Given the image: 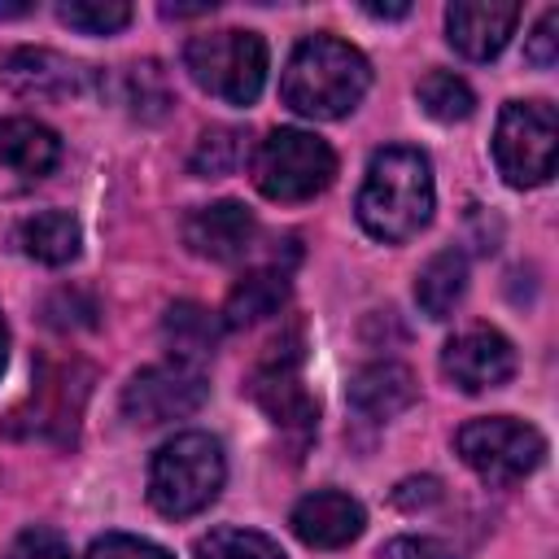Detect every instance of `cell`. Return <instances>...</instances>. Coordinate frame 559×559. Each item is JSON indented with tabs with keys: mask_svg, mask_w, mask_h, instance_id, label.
Masks as SVG:
<instances>
[{
	"mask_svg": "<svg viewBox=\"0 0 559 559\" xmlns=\"http://www.w3.org/2000/svg\"><path fill=\"white\" fill-rule=\"evenodd\" d=\"M61 162V140L52 127L35 118H4L0 122V170L17 175L22 183H35L52 175Z\"/></svg>",
	"mask_w": 559,
	"mask_h": 559,
	"instance_id": "obj_15",
	"label": "cell"
},
{
	"mask_svg": "<svg viewBox=\"0 0 559 559\" xmlns=\"http://www.w3.org/2000/svg\"><path fill=\"white\" fill-rule=\"evenodd\" d=\"M441 371L454 389L463 393H485V389H498L515 376V349L511 341L498 332V328H463L459 336L445 341L441 349Z\"/></svg>",
	"mask_w": 559,
	"mask_h": 559,
	"instance_id": "obj_10",
	"label": "cell"
},
{
	"mask_svg": "<svg viewBox=\"0 0 559 559\" xmlns=\"http://www.w3.org/2000/svg\"><path fill=\"white\" fill-rule=\"evenodd\" d=\"M4 358H9V328H4V319H0V371H4Z\"/></svg>",
	"mask_w": 559,
	"mask_h": 559,
	"instance_id": "obj_34",
	"label": "cell"
},
{
	"mask_svg": "<svg viewBox=\"0 0 559 559\" xmlns=\"http://www.w3.org/2000/svg\"><path fill=\"white\" fill-rule=\"evenodd\" d=\"M463 288H467V258L463 249H441L424 262V271L415 275V301L428 319H450L454 306L463 301Z\"/></svg>",
	"mask_w": 559,
	"mask_h": 559,
	"instance_id": "obj_19",
	"label": "cell"
},
{
	"mask_svg": "<svg viewBox=\"0 0 559 559\" xmlns=\"http://www.w3.org/2000/svg\"><path fill=\"white\" fill-rule=\"evenodd\" d=\"M358 223L367 236L384 245H402L419 236L437 210V183L432 162L419 148L389 144L367 162L362 188H358Z\"/></svg>",
	"mask_w": 559,
	"mask_h": 559,
	"instance_id": "obj_1",
	"label": "cell"
},
{
	"mask_svg": "<svg viewBox=\"0 0 559 559\" xmlns=\"http://www.w3.org/2000/svg\"><path fill=\"white\" fill-rule=\"evenodd\" d=\"M114 92H118V105H127V114L140 118V122H157L175 105L170 79H166V70L157 61H131V66H122L118 79H114Z\"/></svg>",
	"mask_w": 559,
	"mask_h": 559,
	"instance_id": "obj_20",
	"label": "cell"
},
{
	"mask_svg": "<svg viewBox=\"0 0 559 559\" xmlns=\"http://www.w3.org/2000/svg\"><path fill=\"white\" fill-rule=\"evenodd\" d=\"M162 332H166V345H170V354H175L179 362H197V367H201V358L214 354V345H218L223 319H214V314H210L205 306H197V301H179V306L166 310Z\"/></svg>",
	"mask_w": 559,
	"mask_h": 559,
	"instance_id": "obj_21",
	"label": "cell"
},
{
	"mask_svg": "<svg viewBox=\"0 0 559 559\" xmlns=\"http://www.w3.org/2000/svg\"><path fill=\"white\" fill-rule=\"evenodd\" d=\"M437 498H441V485H437L432 476H411V480H402V485L393 489V502H397L402 511L428 507V502H437Z\"/></svg>",
	"mask_w": 559,
	"mask_h": 559,
	"instance_id": "obj_30",
	"label": "cell"
},
{
	"mask_svg": "<svg viewBox=\"0 0 559 559\" xmlns=\"http://www.w3.org/2000/svg\"><path fill=\"white\" fill-rule=\"evenodd\" d=\"M17 245L39 266H66V262L79 258L83 231H79V218L74 214H66V210H39V214H31L17 227Z\"/></svg>",
	"mask_w": 559,
	"mask_h": 559,
	"instance_id": "obj_18",
	"label": "cell"
},
{
	"mask_svg": "<svg viewBox=\"0 0 559 559\" xmlns=\"http://www.w3.org/2000/svg\"><path fill=\"white\" fill-rule=\"evenodd\" d=\"M415 402V376L402 362H367L349 376V406L362 419H393Z\"/></svg>",
	"mask_w": 559,
	"mask_h": 559,
	"instance_id": "obj_16",
	"label": "cell"
},
{
	"mask_svg": "<svg viewBox=\"0 0 559 559\" xmlns=\"http://www.w3.org/2000/svg\"><path fill=\"white\" fill-rule=\"evenodd\" d=\"M183 66L192 83L227 105H253L266 83V44L253 31H210L192 35L183 48Z\"/></svg>",
	"mask_w": 559,
	"mask_h": 559,
	"instance_id": "obj_5",
	"label": "cell"
},
{
	"mask_svg": "<svg viewBox=\"0 0 559 559\" xmlns=\"http://www.w3.org/2000/svg\"><path fill=\"white\" fill-rule=\"evenodd\" d=\"M31 4H0V17H26Z\"/></svg>",
	"mask_w": 559,
	"mask_h": 559,
	"instance_id": "obj_33",
	"label": "cell"
},
{
	"mask_svg": "<svg viewBox=\"0 0 559 559\" xmlns=\"http://www.w3.org/2000/svg\"><path fill=\"white\" fill-rule=\"evenodd\" d=\"M415 96H419V109H424L432 122H463V118H472V109H476L472 87H467L459 74H450V70H428V74L419 79Z\"/></svg>",
	"mask_w": 559,
	"mask_h": 559,
	"instance_id": "obj_22",
	"label": "cell"
},
{
	"mask_svg": "<svg viewBox=\"0 0 559 559\" xmlns=\"http://www.w3.org/2000/svg\"><path fill=\"white\" fill-rule=\"evenodd\" d=\"M0 79L22 100H66L83 92L87 70L52 48H9L0 57Z\"/></svg>",
	"mask_w": 559,
	"mask_h": 559,
	"instance_id": "obj_11",
	"label": "cell"
},
{
	"mask_svg": "<svg viewBox=\"0 0 559 559\" xmlns=\"http://www.w3.org/2000/svg\"><path fill=\"white\" fill-rule=\"evenodd\" d=\"M210 397V384H205V371L197 362H157V367H144L131 376V384L122 389V415L131 424H170V419H183L192 415L201 402Z\"/></svg>",
	"mask_w": 559,
	"mask_h": 559,
	"instance_id": "obj_8",
	"label": "cell"
},
{
	"mask_svg": "<svg viewBox=\"0 0 559 559\" xmlns=\"http://www.w3.org/2000/svg\"><path fill=\"white\" fill-rule=\"evenodd\" d=\"M362 13H367V17L389 22V17H406V13H411V4H362Z\"/></svg>",
	"mask_w": 559,
	"mask_h": 559,
	"instance_id": "obj_32",
	"label": "cell"
},
{
	"mask_svg": "<svg viewBox=\"0 0 559 559\" xmlns=\"http://www.w3.org/2000/svg\"><path fill=\"white\" fill-rule=\"evenodd\" d=\"M249 170H253V188L266 197V201H310L319 197L332 175H336V153L328 148V140H319L314 131H301V127H275L266 140H258L253 157H249Z\"/></svg>",
	"mask_w": 559,
	"mask_h": 559,
	"instance_id": "obj_4",
	"label": "cell"
},
{
	"mask_svg": "<svg viewBox=\"0 0 559 559\" xmlns=\"http://www.w3.org/2000/svg\"><path fill=\"white\" fill-rule=\"evenodd\" d=\"M245 131L240 127H210L201 140H197V148H192V157H188V170L192 175H201V179H218V175H231L240 162H245Z\"/></svg>",
	"mask_w": 559,
	"mask_h": 559,
	"instance_id": "obj_23",
	"label": "cell"
},
{
	"mask_svg": "<svg viewBox=\"0 0 559 559\" xmlns=\"http://www.w3.org/2000/svg\"><path fill=\"white\" fill-rule=\"evenodd\" d=\"M301 367V328H293L288 336H280L266 358L253 367L249 376V393L253 402L271 415V424L280 428H310L319 419V402L310 397V389L297 376Z\"/></svg>",
	"mask_w": 559,
	"mask_h": 559,
	"instance_id": "obj_9",
	"label": "cell"
},
{
	"mask_svg": "<svg viewBox=\"0 0 559 559\" xmlns=\"http://www.w3.org/2000/svg\"><path fill=\"white\" fill-rule=\"evenodd\" d=\"M227 480L223 445L210 432H175L157 445L148 463V502L166 520H188L205 511Z\"/></svg>",
	"mask_w": 559,
	"mask_h": 559,
	"instance_id": "obj_3",
	"label": "cell"
},
{
	"mask_svg": "<svg viewBox=\"0 0 559 559\" xmlns=\"http://www.w3.org/2000/svg\"><path fill=\"white\" fill-rule=\"evenodd\" d=\"M57 17L79 35H114L131 22L127 0H66L57 4Z\"/></svg>",
	"mask_w": 559,
	"mask_h": 559,
	"instance_id": "obj_25",
	"label": "cell"
},
{
	"mask_svg": "<svg viewBox=\"0 0 559 559\" xmlns=\"http://www.w3.org/2000/svg\"><path fill=\"white\" fill-rule=\"evenodd\" d=\"M288 524H293V533L306 546H314V550H341V546H349L362 533L367 515H362V507L349 493H341V489H314V493H306L293 507Z\"/></svg>",
	"mask_w": 559,
	"mask_h": 559,
	"instance_id": "obj_14",
	"label": "cell"
},
{
	"mask_svg": "<svg viewBox=\"0 0 559 559\" xmlns=\"http://www.w3.org/2000/svg\"><path fill=\"white\" fill-rule=\"evenodd\" d=\"M520 22V4L511 0H454L445 9V39L467 61H493Z\"/></svg>",
	"mask_w": 559,
	"mask_h": 559,
	"instance_id": "obj_12",
	"label": "cell"
},
{
	"mask_svg": "<svg viewBox=\"0 0 559 559\" xmlns=\"http://www.w3.org/2000/svg\"><path fill=\"white\" fill-rule=\"evenodd\" d=\"M197 559H284L280 542L253 528H210L192 546Z\"/></svg>",
	"mask_w": 559,
	"mask_h": 559,
	"instance_id": "obj_24",
	"label": "cell"
},
{
	"mask_svg": "<svg viewBox=\"0 0 559 559\" xmlns=\"http://www.w3.org/2000/svg\"><path fill=\"white\" fill-rule=\"evenodd\" d=\"M284 297H288V271L253 266L231 284L227 306H223V328H249L258 319H271V314H280Z\"/></svg>",
	"mask_w": 559,
	"mask_h": 559,
	"instance_id": "obj_17",
	"label": "cell"
},
{
	"mask_svg": "<svg viewBox=\"0 0 559 559\" xmlns=\"http://www.w3.org/2000/svg\"><path fill=\"white\" fill-rule=\"evenodd\" d=\"M253 236H258V223H253V214L240 201L201 205L183 223L188 249L197 258H210V262H236V258H245L253 249Z\"/></svg>",
	"mask_w": 559,
	"mask_h": 559,
	"instance_id": "obj_13",
	"label": "cell"
},
{
	"mask_svg": "<svg viewBox=\"0 0 559 559\" xmlns=\"http://www.w3.org/2000/svg\"><path fill=\"white\" fill-rule=\"evenodd\" d=\"M367 87H371L367 57L336 35H306L280 74L284 105L314 122L345 118L367 96Z\"/></svg>",
	"mask_w": 559,
	"mask_h": 559,
	"instance_id": "obj_2",
	"label": "cell"
},
{
	"mask_svg": "<svg viewBox=\"0 0 559 559\" xmlns=\"http://www.w3.org/2000/svg\"><path fill=\"white\" fill-rule=\"evenodd\" d=\"M162 13L166 17H201V13H214V0H205V4H162Z\"/></svg>",
	"mask_w": 559,
	"mask_h": 559,
	"instance_id": "obj_31",
	"label": "cell"
},
{
	"mask_svg": "<svg viewBox=\"0 0 559 559\" xmlns=\"http://www.w3.org/2000/svg\"><path fill=\"white\" fill-rule=\"evenodd\" d=\"M459 459L485 480V485H515L546 459V437L511 415H480L467 419L454 437Z\"/></svg>",
	"mask_w": 559,
	"mask_h": 559,
	"instance_id": "obj_7",
	"label": "cell"
},
{
	"mask_svg": "<svg viewBox=\"0 0 559 559\" xmlns=\"http://www.w3.org/2000/svg\"><path fill=\"white\" fill-rule=\"evenodd\" d=\"M4 559H70V542H66L57 528L31 524V528H22V533L9 542V555H4Z\"/></svg>",
	"mask_w": 559,
	"mask_h": 559,
	"instance_id": "obj_26",
	"label": "cell"
},
{
	"mask_svg": "<svg viewBox=\"0 0 559 559\" xmlns=\"http://www.w3.org/2000/svg\"><path fill=\"white\" fill-rule=\"evenodd\" d=\"M83 559H175L170 550H162L157 542H144V537H131V533H105L87 546Z\"/></svg>",
	"mask_w": 559,
	"mask_h": 559,
	"instance_id": "obj_27",
	"label": "cell"
},
{
	"mask_svg": "<svg viewBox=\"0 0 559 559\" xmlns=\"http://www.w3.org/2000/svg\"><path fill=\"white\" fill-rule=\"evenodd\" d=\"M380 559H459V555L437 537H393L380 550Z\"/></svg>",
	"mask_w": 559,
	"mask_h": 559,
	"instance_id": "obj_29",
	"label": "cell"
},
{
	"mask_svg": "<svg viewBox=\"0 0 559 559\" xmlns=\"http://www.w3.org/2000/svg\"><path fill=\"white\" fill-rule=\"evenodd\" d=\"M559 118L546 100H507L493 127V162L511 188H537L555 175Z\"/></svg>",
	"mask_w": 559,
	"mask_h": 559,
	"instance_id": "obj_6",
	"label": "cell"
},
{
	"mask_svg": "<svg viewBox=\"0 0 559 559\" xmlns=\"http://www.w3.org/2000/svg\"><path fill=\"white\" fill-rule=\"evenodd\" d=\"M559 9H546L542 17H537V26L528 31V39H524V57L537 66V70H550L555 61H559Z\"/></svg>",
	"mask_w": 559,
	"mask_h": 559,
	"instance_id": "obj_28",
	"label": "cell"
}]
</instances>
